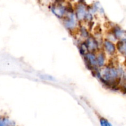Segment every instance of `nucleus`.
Wrapping results in <instances>:
<instances>
[{
    "label": "nucleus",
    "instance_id": "nucleus-1",
    "mask_svg": "<svg viewBox=\"0 0 126 126\" xmlns=\"http://www.w3.org/2000/svg\"><path fill=\"white\" fill-rule=\"evenodd\" d=\"M105 46L107 51L110 53V54H113L115 51V47H114V44L111 43V42L106 41L105 43Z\"/></svg>",
    "mask_w": 126,
    "mask_h": 126
},
{
    "label": "nucleus",
    "instance_id": "nucleus-4",
    "mask_svg": "<svg viewBox=\"0 0 126 126\" xmlns=\"http://www.w3.org/2000/svg\"><path fill=\"white\" fill-rule=\"evenodd\" d=\"M100 122H101V124H102V126H111V124H110V123H108V122L105 119H101Z\"/></svg>",
    "mask_w": 126,
    "mask_h": 126
},
{
    "label": "nucleus",
    "instance_id": "nucleus-2",
    "mask_svg": "<svg viewBox=\"0 0 126 126\" xmlns=\"http://www.w3.org/2000/svg\"><path fill=\"white\" fill-rule=\"evenodd\" d=\"M118 49L122 54H126V41H119L118 43Z\"/></svg>",
    "mask_w": 126,
    "mask_h": 126
},
{
    "label": "nucleus",
    "instance_id": "nucleus-3",
    "mask_svg": "<svg viewBox=\"0 0 126 126\" xmlns=\"http://www.w3.org/2000/svg\"><path fill=\"white\" fill-rule=\"evenodd\" d=\"M8 122H9L8 120H7L6 119H4V118H0V126L8 124Z\"/></svg>",
    "mask_w": 126,
    "mask_h": 126
}]
</instances>
